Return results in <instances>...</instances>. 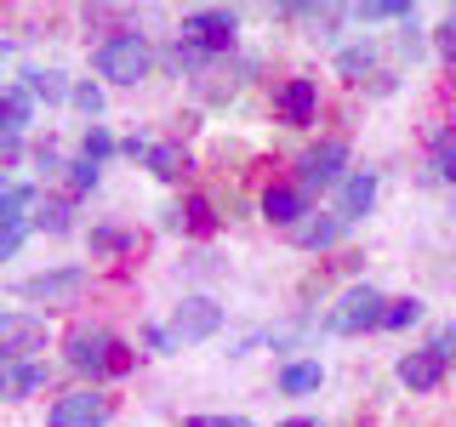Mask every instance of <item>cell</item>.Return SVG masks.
Instances as JSON below:
<instances>
[{
  "mask_svg": "<svg viewBox=\"0 0 456 427\" xmlns=\"http://www.w3.org/2000/svg\"><path fill=\"white\" fill-rule=\"evenodd\" d=\"M97 75L114 80V85H137L149 80V46H142V35H109L103 46H97Z\"/></svg>",
  "mask_w": 456,
  "mask_h": 427,
  "instance_id": "cell-1",
  "label": "cell"
},
{
  "mask_svg": "<svg viewBox=\"0 0 456 427\" xmlns=\"http://www.w3.org/2000/svg\"><path fill=\"white\" fill-rule=\"evenodd\" d=\"M69 365L86 370V376H114V370H126V348L114 342L109 331H92V325H80L75 336H69Z\"/></svg>",
  "mask_w": 456,
  "mask_h": 427,
  "instance_id": "cell-2",
  "label": "cell"
},
{
  "mask_svg": "<svg viewBox=\"0 0 456 427\" xmlns=\"http://www.w3.org/2000/svg\"><path fill=\"white\" fill-rule=\"evenodd\" d=\"M234 35H240V23H234V12H189V23H183V46H194V52H228L234 46Z\"/></svg>",
  "mask_w": 456,
  "mask_h": 427,
  "instance_id": "cell-3",
  "label": "cell"
},
{
  "mask_svg": "<svg viewBox=\"0 0 456 427\" xmlns=\"http://www.w3.org/2000/svg\"><path fill=\"white\" fill-rule=\"evenodd\" d=\"M40 348H46V319H35V313H0V365L23 359V353H40Z\"/></svg>",
  "mask_w": 456,
  "mask_h": 427,
  "instance_id": "cell-4",
  "label": "cell"
},
{
  "mask_svg": "<svg viewBox=\"0 0 456 427\" xmlns=\"http://www.w3.org/2000/svg\"><path fill=\"white\" fill-rule=\"evenodd\" d=\"M217 325H223V308L211 296H183V308L171 313V342H206L217 336Z\"/></svg>",
  "mask_w": 456,
  "mask_h": 427,
  "instance_id": "cell-5",
  "label": "cell"
},
{
  "mask_svg": "<svg viewBox=\"0 0 456 427\" xmlns=\"http://www.w3.org/2000/svg\"><path fill=\"white\" fill-rule=\"evenodd\" d=\"M382 296L370 291V285H354L348 296H342V308L331 313V331L337 336H354V331H370V325H382Z\"/></svg>",
  "mask_w": 456,
  "mask_h": 427,
  "instance_id": "cell-6",
  "label": "cell"
},
{
  "mask_svg": "<svg viewBox=\"0 0 456 427\" xmlns=\"http://www.w3.org/2000/svg\"><path fill=\"white\" fill-rule=\"evenodd\" d=\"M97 422H109L103 393H69V399H57L52 416H46V427H97Z\"/></svg>",
  "mask_w": 456,
  "mask_h": 427,
  "instance_id": "cell-7",
  "label": "cell"
},
{
  "mask_svg": "<svg viewBox=\"0 0 456 427\" xmlns=\"http://www.w3.org/2000/svg\"><path fill=\"white\" fill-rule=\"evenodd\" d=\"M342 165H348V142H320V149L303 154V189H331L342 182Z\"/></svg>",
  "mask_w": 456,
  "mask_h": 427,
  "instance_id": "cell-8",
  "label": "cell"
},
{
  "mask_svg": "<svg viewBox=\"0 0 456 427\" xmlns=\"http://www.w3.org/2000/svg\"><path fill=\"white\" fill-rule=\"evenodd\" d=\"M80 285H86V268H57V274L23 279V296H28V302H63V296H75Z\"/></svg>",
  "mask_w": 456,
  "mask_h": 427,
  "instance_id": "cell-9",
  "label": "cell"
},
{
  "mask_svg": "<svg viewBox=\"0 0 456 427\" xmlns=\"http://www.w3.org/2000/svg\"><path fill=\"white\" fill-rule=\"evenodd\" d=\"M28 120H35V92L28 85H0V142L23 137Z\"/></svg>",
  "mask_w": 456,
  "mask_h": 427,
  "instance_id": "cell-10",
  "label": "cell"
},
{
  "mask_svg": "<svg viewBox=\"0 0 456 427\" xmlns=\"http://www.w3.org/2000/svg\"><path fill=\"white\" fill-rule=\"evenodd\" d=\"M35 388H46V365H35V359H6L0 365V399H23Z\"/></svg>",
  "mask_w": 456,
  "mask_h": 427,
  "instance_id": "cell-11",
  "label": "cell"
},
{
  "mask_svg": "<svg viewBox=\"0 0 456 427\" xmlns=\"http://www.w3.org/2000/svg\"><path fill=\"white\" fill-rule=\"evenodd\" d=\"M314 109H320L314 80H285V92H280V120H285V125H308Z\"/></svg>",
  "mask_w": 456,
  "mask_h": 427,
  "instance_id": "cell-12",
  "label": "cell"
},
{
  "mask_svg": "<svg viewBox=\"0 0 456 427\" xmlns=\"http://www.w3.org/2000/svg\"><path fill=\"white\" fill-rule=\"evenodd\" d=\"M263 217L297 228V222L308 217V194H303V189H268V194H263Z\"/></svg>",
  "mask_w": 456,
  "mask_h": 427,
  "instance_id": "cell-13",
  "label": "cell"
},
{
  "mask_svg": "<svg viewBox=\"0 0 456 427\" xmlns=\"http://www.w3.org/2000/svg\"><path fill=\"white\" fill-rule=\"evenodd\" d=\"M370 199H377V177H370V171H354V177L342 182V199H337V217H342V222L365 217V211H370Z\"/></svg>",
  "mask_w": 456,
  "mask_h": 427,
  "instance_id": "cell-14",
  "label": "cell"
},
{
  "mask_svg": "<svg viewBox=\"0 0 456 427\" xmlns=\"http://www.w3.org/2000/svg\"><path fill=\"white\" fill-rule=\"evenodd\" d=\"M439 376H445V365L434 359V353H405V359H399V382H405V388H417V393H428V388H439Z\"/></svg>",
  "mask_w": 456,
  "mask_h": 427,
  "instance_id": "cell-15",
  "label": "cell"
},
{
  "mask_svg": "<svg viewBox=\"0 0 456 427\" xmlns=\"http://www.w3.org/2000/svg\"><path fill=\"white\" fill-rule=\"evenodd\" d=\"M342 228H348V222H342L337 211H331V217H320V222H297L291 234H297V246H308V251H325V246H337V239H342Z\"/></svg>",
  "mask_w": 456,
  "mask_h": 427,
  "instance_id": "cell-16",
  "label": "cell"
},
{
  "mask_svg": "<svg viewBox=\"0 0 456 427\" xmlns=\"http://www.w3.org/2000/svg\"><path fill=\"white\" fill-rule=\"evenodd\" d=\"M149 171H154V177H166V182H177L183 171H189V154L171 149V142H154V149H149Z\"/></svg>",
  "mask_w": 456,
  "mask_h": 427,
  "instance_id": "cell-17",
  "label": "cell"
},
{
  "mask_svg": "<svg viewBox=\"0 0 456 427\" xmlns=\"http://www.w3.org/2000/svg\"><path fill=\"white\" fill-rule=\"evenodd\" d=\"M28 205H35V189H0V228H23Z\"/></svg>",
  "mask_w": 456,
  "mask_h": 427,
  "instance_id": "cell-18",
  "label": "cell"
},
{
  "mask_svg": "<svg viewBox=\"0 0 456 427\" xmlns=\"http://www.w3.org/2000/svg\"><path fill=\"white\" fill-rule=\"evenodd\" d=\"M280 388H285V393H314V388H320V365H314V359H303V365H285Z\"/></svg>",
  "mask_w": 456,
  "mask_h": 427,
  "instance_id": "cell-19",
  "label": "cell"
},
{
  "mask_svg": "<svg viewBox=\"0 0 456 427\" xmlns=\"http://www.w3.org/2000/svg\"><path fill=\"white\" fill-rule=\"evenodd\" d=\"M28 92L35 97H46V103H57V97H69V85H63V75H57V68H28Z\"/></svg>",
  "mask_w": 456,
  "mask_h": 427,
  "instance_id": "cell-20",
  "label": "cell"
},
{
  "mask_svg": "<svg viewBox=\"0 0 456 427\" xmlns=\"http://www.w3.org/2000/svg\"><path fill=\"white\" fill-rule=\"evenodd\" d=\"M417 319H422V302H417V296H399V302L382 308V325H388V331H405V325H417Z\"/></svg>",
  "mask_w": 456,
  "mask_h": 427,
  "instance_id": "cell-21",
  "label": "cell"
},
{
  "mask_svg": "<svg viewBox=\"0 0 456 427\" xmlns=\"http://www.w3.org/2000/svg\"><path fill=\"white\" fill-rule=\"evenodd\" d=\"M35 228H46V234H69V199H46L40 217H35Z\"/></svg>",
  "mask_w": 456,
  "mask_h": 427,
  "instance_id": "cell-22",
  "label": "cell"
},
{
  "mask_svg": "<svg viewBox=\"0 0 456 427\" xmlns=\"http://www.w3.org/2000/svg\"><path fill=\"white\" fill-rule=\"evenodd\" d=\"M434 165H439V177H445V182H456V137H445V132L434 137Z\"/></svg>",
  "mask_w": 456,
  "mask_h": 427,
  "instance_id": "cell-23",
  "label": "cell"
},
{
  "mask_svg": "<svg viewBox=\"0 0 456 427\" xmlns=\"http://www.w3.org/2000/svg\"><path fill=\"white\" fill-rule=\"evenodd\" d=\"M171 217H177V222H189L194 234H206V228L217 222V217H211V205H206V199H189V205H183V211H171Z\"/></svg>",
  "mask_w": 456,
  "mask_h": 427,
  "instance_id": "cell-24",
  "label": "cell"
},
{
  "mask_svg": "<svg viewBox=\"0 0 456 427\" xmlns=\"http://www.w3.org/2000/svg\"><path fill=\"white\" fill-rule=\"evenodd\" d=\"M405 0H370V6H354V18H370V23H377V18H405Z\"/></svg>",
  "mask_w": 456,
  "mask_h": 427,
  "instance_id": "cell-25",
  "label": "cell"
},
{
  "mask_svg": "<svg viewBox=\"0 0 456 427\" xmlns=\"http://www.w3.org/2000/svg\"><path fill=\"white\" fill-rule=\"evenodd\" d=\"M109 149H114V137L103 132V125H92V132H86V149H80V160H92V165H97Z\"/></svg>",
  "mask_w": 456,
  "mask_h": 427,
  "instance_id": "cell-26",
  "label": "cell"
},
{
  "mask_svg": "<svg viewBox=\"0 0 456 427\" xmlns=\"http://www.w3.org/2000/svg\"><path fill=\"white\" fill-rule=\"evenodd\" d=\"M337 68H342L348 80H354V75H365V68H370V46H354V52H342V57H337Z\"/></svg>",
  "mask_w": 456,
  "mask_h": 427,
  "instance_id": "cell-27",
  "label": "cell"
},
{
  "mask_svg": "<svg viewBox=\"0 0 456 427\" xmlns=\"http://www.w3.org/2000/svg\"><path fill=\"white\" fill-rule=\"evenodd\" d=\"M428 353H434L439 365H445V359H456V325H445V331L434 336V348H428Z\"/></svg>",
  "mask_w": 456,
  "mask_h": 427,
  "instance_id": "cell-28",
  "label": "cell"
},
{
  "mask_svg": "<svg viewBox=\"0 0 456 427\" xmlns=\"http://www.w3.org/2000/svg\"><path fill=\"white\" fill-rule=\"evenodd\" d=\"M69 97H75V103H80L86 114H103V92H97V85H75Z\"/></svg>",
  "mask_w": 456,
  "mask_h": 427,
  "instance_id": "cell-29",
  "label": "cell"
},
{
  "mask_svg": "<svg viewBox=\"0 0 456 427\" xmlns=\"http://www.w3.org/2000/svg\"><path fill=\"white\" fill-rule=\"evenodd\" d=\"M92 246H97V251H126V234H120V228H97Z\"/></svg>",
  "mask_w": 456,
  "mask_h": 427,
  "instance_id": "cell-30",
  "label": "cell"
},
{
  "mask_svg": "<svg viewBox=\"0 0 456 427\" xmlns=\"http://www.w3.org/2000/svg\"><path fill=\"white\" fill-rule=\"evenodd\" d=\"M69 182H75V189H92V182H97V165L92 160H75V165H69Z\"/></svg>",
  "mask_w": 456,
  "mask_h": 427,
  "instance_id": "cell-31",
  "label": "cell"
},
{
  "mask_svg": "<svg viewBox=\"0 0 456 427\" xmlns=\"http://www.w3.org/2000/svg\"><path fill=\"white\" fill-rule=\"evenodd\" d=\"M183 427H251L246 416H189Z\"/></svg>",
  "mask_w": 456,
  "mask_h": 427,
  "instance_id": "cell-32",
  "label": "cell"
},
{
  "mask_svg": "<svg viewBox=\"0 0 456 427\" xmlns=\"http://www.w3.org/2000/svg\"><path fill=\"white\" fill-rule=\"evenodd\" d=\"M23 228H28V222H23ZM23 228H0V256H12V251L23 246Z\"/></svg>",
  "mask_w": 456,
  "mask_h": 427,
  "instance_id": "cell-33",
  "label": "cell"
},
{
  "mask_svg": "<svg viewBox=\"0 0 456 427\" xmlns=\"http://www.w3.org/2000/svg\"><path fill=\"white\" fill-rule=\"evenodd\" d=\"M445 52L456 57V12H451V23H445Z\"/></svg>",
  "mask_w": 456,
  "mask_h": 427,
  "instance_id": "cell-34",
  "label": "cell"
},
{
  "mask_svg": "<svg viewBox=\"0 0 456 427\" xmlns=\"http://www.w3.org/2000/svg\"><path fill=\"white\" fill-rule=\"evenodd\" d=\"M285 427H314V422H303V416H297V422H285Z\"/></svg>",
  "mask_w": 456,
  "mask_h": 427,
  "instance_id": "cell-35",
  "label": "cell"
}]
</instances>
